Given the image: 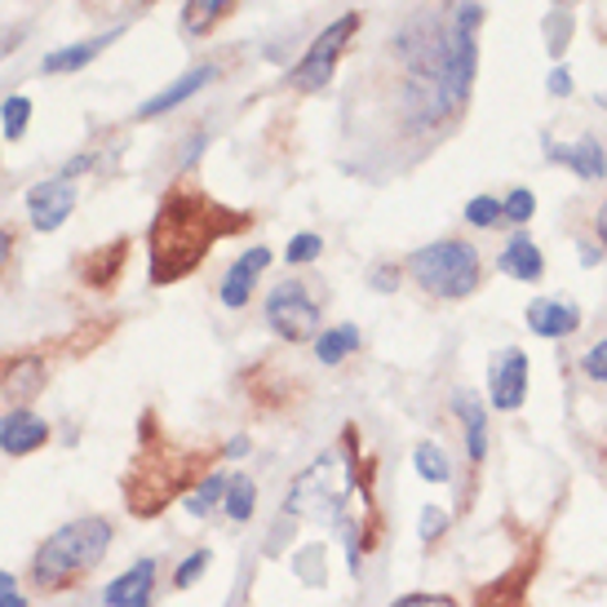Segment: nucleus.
<instances>
[{
    "mask_svg": "<svg viewBox=\"0 0 607 607\" xmlns=\"http://www.w3.org/2000/svg\"><path fill=\"white\" fill-rule=\"evenodd\" d=\"M594 231H598V244H603V253H607V204L598 209V217H594Z\"/></svg>",
    "mask_w": 607,
    "mask_h": 607,
    "instance_id": "obj_37",
    "label": "nucleus"
},
{
    "mask_svg": "<svg viewBox=\"0 0 607 607\" xmlns=\"http://www.w3.org/2000/svg\"><path fill=\"white\" fill-rule=\"evenodd\" d=\"M545 32H550V54H563L567 41H572V19H567V14H554V19L545 23Z\"/></svg>",
    "mask_w": 607,
    "mask_h": 607,
    "instance_id": "obj_31",
    "label": "nucleus"
},
{
    "mask_svg": "<svg viewBox=\"0 0 607 607\" xmlns=\"http://www.w3.org/2000/svg\"><path fill=\"white\" fill-rule=\"evenodd\" d=\"M253 505H257V483H253L248 475H231L226 501H222L226 519H231V523H248V519H253Z\"/></svg>",
    "mask_w": 607,
    "mask_h": 607,
    "instance_id": "obj_22",
    "label": "nucleus"
},
{
    "mask_svg": "<svg viewBox=\"0 0 607 607\" xmlns=\"http://www.w3.org/2000/svg\"><path fill=\"white\" fill-rule=\"evenodd\" d=\"M545 89H550L554 98H567V94H572V72H567V67H554L550 81H545Z\"/></svg>",
    "mask_w": 607,
    "mask_h": 607,
    "instance_id": "obj_35",
    "label": "nucleus"
},
{
    "mask_svg": "<svg viewBox=\"0 0 607 607\" xmlns=\"http://www.w3.org/2000/svg\"><path fill=\"white\" fill-rule=\"evenodd\" d=\"M45 444H50V426L32 408H14V413L0 417V452L6 457H28Z\"/></svg>",
    "mask_w": 607,
    "mask_h": 607,
    "instance_id": "obj_10",
    "label": "nucleus"
},
{
    "mask_svg": "<svg viewBox=\"0 0 607 607\" xmlns=\"http://www.w3.org/2000/svg\"><path fill=\"white\" fill-rule=\"evenodd\" d=\"M497 270L510 275V279L536 284V279L545 275V257H541V248H536V239H532L528 231H514V235L505 239V248L497 253Z\"/></svg>",
    "mask_w": 607,
    "mask_h": 607,
    "instance_id": "obj_14",
    "label": "nucleus"
},
{
    "mask_svg": "<svg viewBox=\"0 0 607 607\" xmlns=\"http://www.w3.org/2000/svg\"><path fill=\"white\" fill-rule=\"evenodd\" d=\"M528 329L545 342H558V338H572L581 329V311L572 307V301H558V297H532L528 311H523Z\"/></svg>",
    "mask_w": 607,
    "mask_h": 607,
    "instance_id": "obj_9",
    "label": "nucleus"
},
{
    "mask_svg": "<svg viewBox=\"0 0 607 607\" xmlns=\"http://www.w3.org/2000/svg\"><path fill=\"white\" fill-rule=\"evenodd\" d=\"M125 36V28H111V32H103V36H89V41H76V45H63V50H54V54H45L41 58V72L45 76H67V72H81V67H89L111 41H120Z\"/></svg>",
    "mask_w": 607,
    "mask_h": 607,
    "instance_id": "obj_16",
    "label": "nucleus"
},
{
    "mask_svg": "<svg viewBox=\"0 0 607 607\" xmlns=\"http://www.w3.org/2000/svg\"><path fill=\"white\" fill-rule=\"evenodd\" d=\"M413 466H417V475H422L426 483H448V479H452L448 452H444L435 439H422V444L413 448Z\"/></svg>",
    "mask_w": 607,
    "mask_h": 607,
    "instance_id": "obj_23",
    "label": "nucleus"
},
{
    "mask_svg": "<svg viewBox=\"0 0 607 607\" xmlns=\"http://www.w3.org/2000/svg\"><path fill=\"white\" fill-rule=\"evenodd\" d=\"M395 607H457V598H448V594H404Z\"/></svg>",
    "mask_w": 607,
    "mask_h": 607,
    "instance_id": "obj_33",
    "label": "nucleus"
},
{
    "mask_svg": "<svg viewBox=\"0 0 607 607\" xmlns=\"http://www.w3.org/2000/svg\"><path fill=\"white\" fill-rule=\"evenodd\" d=\"M151 594H156V558H138L129 572H120L103 589V603L107 607H151Z\"/></svg>",
    "mask_w": 607,
    "mask_h": 607,
    "instance_id": "obj_12",
    "label": "nucleus"
},
{
    "mask_svg": "<svg viewBox=\"0 0 607 607\" xmlns=\"http://www.w3.org/2000/svg\"><path fill=\"white\" fill-rule=\"evenodd\" d=\"M452 413L461 422V435H466V457L479 466L488 461V408L475 391H457L452 395Z\"/></svg>",
    "mask_w": 607,
    "mask_h": 607,
    "instance_id": "obj_15",
    "label": "nucleus"
},
{
    "mask_svg": "<svg viewBox=\"0 0 607 607\" xmlns=\"http://www.w3.org/2000/svg\"><path fill=\"white\" fill-rule=\"evenodd\" d=\"M581 373H585L589 382L607 386V338H603V342H594V347L581 355Z\"/></svg>",
    "mask_w": 607,
    "mask_h": 607,
    "instance_id": "obj_29",
    "label": "nucleus"
},
{
    "mask_svg": "<svg viewBox=\"0 0 607 607\" xmlns=\"http://www.w3.org/2000/svg\"><path fill=\"white\" fill-rule=\"evenodd\" d=\"M209 558H213L209 550H191V554H187V558L178 563V572H173V585H178V589H191V585H195V581L204 576Z\"/></svg>",
    "mask_w": 607,
    "mask_h": 607,
    "instance_id": "obj_28",
    "label": "nucleus"
},
{
    "mask_svg": "<svg viewBox=\"0 0 607 607\" xmlns=\"http://www.w3.org/2000/svg\"><path fill=\"white\" fill-rule=\"evenodd\" d=\"M270 266V248H248V253H239L231 266H226V275H222V284H217V297H222V307H231V311H239V307H248V297H253V284L262 279V270Z\"/></svg>",
    "mask_w": 607,
    "mask_h": 607,
    "instance_id": "obj_8",
    "label": "nucleus"
},
{
    "mask_svg": "<svg viewBox=\"0 0 607 607\" xmlns=\"http://www.w3.org/2000/svg\"><path fill=\"white\" fill-rule=\"evenodd\" d=\"M369 284H373L377 292H395V288H400V266H395V262H382V266H373Z\"/></svg>",
    "mask_w": 607,
    "mask_h": 607,
    "instance_id": "obj_32",
    "label": "nucleus"
},
{
    "mask_svg": "<svg viewBox=\"0 0 607 607\" xmlns=\"http://www.w3.org/2000/svg\"><path fill=\"white\" fill-rule=\"evenodd\" d=\"M222 452H226V457H244V452H248V439H244V435H235V439H231Z\"/></svg>",
    "mask_w": 607,
    "mask_h": 607,
    "instance_id": "obj_39",
    "label": "nucleus"
},
{
    "mask_svg": "<svg viewBox=\"0 0 607 607\" xmlns=\"http://www.w3.org/2000/svg\"><path fill=\"white\" fill-rule=\"evenodd\" d=\"M266 324H270L275 338H284V342L320 338V301L307 292V284H301V279H284V284L270 288V297H266Z\"/></svg>",
    "mask_w": 607,
    "mask_h": 607,
    "instance_id": "obj_5",
    "label": "nucleus"
},
{
    "mask_svg": "<svg viewBox=\"0 0 607 607\" xmlns=\"http://www.w3.org/2000/svg\"><path fill=\"white\" fill-rule=\"evenodd\" d=\"M360 329L355 324H333V329H324L320 338H316V355H320V364H342L347 355H355L360 351Z\"/></svg>",
    "mask_w": 607,
    "mask_h": 607,
    "instance_id": "obj_19",
    "label": "nucleus"
},
{
    "mask_svg": "<svg viewBox=\"0 0 607 607\" xmlns=\"http://www.w3.org/2000/svg\"><path fill=\"white\" fill-rule=\"evenodd\" d=\"M10 253H14V231H10V226H0V266L10 262Z\"/></svg>",
    "mask_w": 607,
    "mask_h": 607,
    "instance_id": "obj_36",
    "label": "nucleus"
},
{
    "mask_svg": "<svg viewBox=\"0 0 607 607\" xmlns=\"http://www.w3.org/2000/svg\"><path fill=\"white\" fill-rule=\"evenodd\" d=\"M209 81H217V67L213 63H204V67H195V72H187V76H178L173 85H164L156 98H147L138 111H134V120H156V116H164V111H173V107H182L187 98H195Z\"/></svg>",
    "mask_w": 607,
    "mask_h": 607,
    "instance_id": "obj_13",
    "label": "nucleus"
},
{
    "mask_svg": "<svg viewBox=\"0 0 607 607\" xmlns=\"http://www.w3.org/2000/svg\"><path fill=\"white\" fill-rule=\"evenodd\" d=\"M320 253H324V239H320L316 231H301V235H292V239H288L284 262H288V266H307V262H316Z\"/></svg>",
    "mask_w": 607,
    "mask_h": 607,
    "instance_id": "obj_26",
    "label": "nucleus"
},
{
    "mask_svg": "<svg viewBox=\"0 0 607 607\" xmlns=\"http://www.w3.org/2000/svg\"><path fill=\"white\" fill-rule=\"evenodd\" d=\"M41 386H45V360H41V355L10 360V364H6V377H0V391H6V400H32V395H41Z\"/></svg>",
    "mask_w": 607,
    "mask_h": 607,
    "instance_id": "obj_18",
    "label": "nucleus"
},
{
    "mask_svg": "<svg viewBox=\"0 0 607 607\" xmlns=\"http://www.w3.org/2000/svg\"><path fill=\"white\" fill-rule=\"evenodd\" d=\"M226 483H231L226 475H204L200 488L187 492V514H191V519H209V514L226 501Z\"/></svg>",
    "mask_w": 607,
    "mask_h": 607,
    "instance_id": "obj_21",
    "label": "nucleus"
},
{
    "mask_svg": "<svg viewBox=\"0 0 607 607\" xmlns=\"http://www.w3.org/2000/svg\"><path fill=\"white\" fill-rule=\"evenodd\" d=\"M466 222H470L475 231H492L497 222H505V217H501V200H497V195H475V200L466 204Z\"/></svg>",
    "mask_w": 607,
    "mask_h": 607,
    "instance_id": "obj_27",
    "label": "nucleus"
},
{
    "mask_svg": "<svg viewBox=\"0 0 607 607\" xmlns=\"http://www.w3.org/2000/svg\"><path fill=\"white\" fill-rule=\"evenodd\" d=\"M448 523H452V519H448L444 505H426V510H422V523H417V528H422V541H426V545L439 541V536L448 532Z\"/></svg>",
    "mask_w": 607,
    "mask_h": 607,
    "instance_id": "obj_30",
    "label": "nucleus"
},
{
    "mask_svg": "<svg viewBox=\"0 0 607 607\" xmlns=\"http://www.w3.org/2000/svg\"><path fill=\"white\" fill-rule=\"evenodd\" d=\"M598 257H603L598 244H581V262H585V266H598Z\"/></svg>",
    "mask_w": 607,
    "mask_h": 607,
    "instance_id": "obj_38",
    "label": "nucleus"
},
{
    "mask_svg": "<svg viewBox=\"0 0 607 607\" xmlns=\"http://www.w3.org/2000/svg\"><path fill=\"white\" fill-rule=\"evenodd\" d=\"M28 120H32V98L28 94H14V98L0 103V129H6L10 142H19L28 134Z\"/></svg>",
    "mask_w": 607,
    "mask_h": 607,
    "instance_id": "obj_24",
    "label": "nucleus"
},
{
    "mask_svg": "<svg viewBox=\"0 0 607 607\" xmlns=\"http://www.w3.org/2000/svg\"><path fill=\"white\" fill-rule=\"evenodd\" d=\"M235 0H187L182 6V32L187 36H209L217 28V19L231 14Z\"/></svg>",
    "mask_w": 607,
    "mask_h": 607,
    "instance_id": "obj_20",
    "label": "nucleus"
},
{
    "mask_svg": "<svg viewBox=\"0 0 607 607\" xmlns=\"http://www.w3.org/2000/svg\"><path fill=\"white\" fill-rule=\"evenodd\" d=\"M0 607H28V598L19 594V581L10 572H0Z\"/></svg>",
    "mask_w": 607,
    "mask_h": 607,
    "instance_id": "obj_34",
    "label": "nucleus"
},
{
    "mask_svg": "<svg viewBox=\"0 0 607 607\" xmlns=\"http://www.w3.org/2000/svg\"><path fill=\"white\" fill-rule=\"evenodd\" d=\"M501 217L514 222V226H528V222L536 217V195H532L528 187H514V191L501 200Z\"/></svg>",
    "mask_w": 607,
    "mask_h": 607,
    "instance_id": "obj_25",
    "label": "nucleus"
},
{
    "mask_svg": "<svg viewBox=\"0 0 607 607\" xmlns=\"http://www.w3.org/2000/svg\"><path fill=\"white\" fill-rule=\"evenodd\" d=\"M125 257H129V239H116V244H107V248H94V253L81 262V279H85L89 288L107 292V288L116 284V275H120Z\"/></svg>",
    "mask_w": 607,
    "mask_h": 607,
    "instance_id": "obj_17",
    "label": "nucleus"
},
{
    "mask_svg": "<svg viewBox=\"0 0 607 607\" xmlns=\"http://www.w3.org/2000/svg\"><path fill=\"white\" fill-rule=\"evenodd\" d=\"M72 209H76V182L67 173H58V178L28 191V217H32L36 231H58L72 217Z\"/></svg>",
    "mask_w": 607,
    "mask_h": 607,
    "instance_id": "obj_7",
    "label": "nucleus"
},
{
    "mask_svg": "<svg viewBox=\"0 0 607 607\" xmlns=\"http://www.w3.org/2000/svg\"><path fill=\"white\" fill-rule=\"evenodd\" d=\"M355 32H360V14H355V10L342 14L338 23H329V28L316 36V45L307 50V58H301V63L288 72V85H292L297 94H320V89L333 81L338 58L347 54V45H351Z\"/></svg>",
    "mask_w": 607,
    "mask_h": 607,
    "instance_id": "obj_4",
    "label": "nucleus"
},
{
    "mask_svg": "<svg viewBox=\"0 0 607 607\" xmlns=\"http://www.w3.org/2000/svg\"><path fill=\"white\" fill-rule=\"evenodd\" d=\"M408 275L417 279V288L448 297V301H461L479 288L483 262H479V248L466 239H435L408 257Z\"/></svg>",
    "mask_w": 607,
    "mask_h": 607,
    "instance_id": "obj_3",
    "label": "nucleus"
},
{
    "mask_svg": "<svg viewBox=\"0 0 607 607\" xmlns=\"http://www.w3.org/2000/svg\"><path fill=\"white\" fill-rule=\"evenodd\" d=\"M111 545V523L103 514H85V519H72L63 523L54 536H45V545L36 550L32 558V581L36 589L45 594H58L67 585H76L85 572H94L103 563Z\"/></svg>",
    "mask_w": 607,
    "mask_h": 607,
    "instance_id": "obj_2",
    "label": "nucleus"
},
{
    "mask_svg": "<svg viewBox=\"0 0 607 607\" xmlns=\"http://www.w3.org/2000/svg\"><path fill=\"white\" fill-rule=\"evenodd\" d=\"M545 156H550L554 164H567L581 182H603V178H607V147H603L598 138H581V142H572V147H558L554 138H545Z\"/></svg>",
    "mask_w": 607,
    "mask_h": 607,
    "instance_id": "obj_11",
    "label": "nucleus"
},
{
    "mask_svg": "<svg viewBox=\"0 0 607 607\" xmlns=\"http://www.w3.org/2000/svg\"><path fill=\"white\" fill-rule=\"evenodd\" d=\"M528 400V355L519 347H505L488 364V404L497 413H519Z\"/></svg>",
    "mask_w": 607,
    "mask_h": 607,
    "instance_id": "obj_6",
    "label": "nucleus"
},
{
    "mask_svg": "<svg viewBox=\"0 0 607 607\" xmlns=\"http://www.w3.org/2000/svg\"><path fill=\"white\" fill-rule=\"evenodd\" d=\"M248 217L244 213H231L222 204H213L209 195L200 191H187V187H173L164 195V204L156 209V222H151V284H173L182 275H191L204 253L213 248V239L222 235H235Z\"/></svg>",
    "mask_w": 607,
    "mask_h": 607,
    "instance_id": "obj_1",
    "label": "nucleus"
}]
</instances>
